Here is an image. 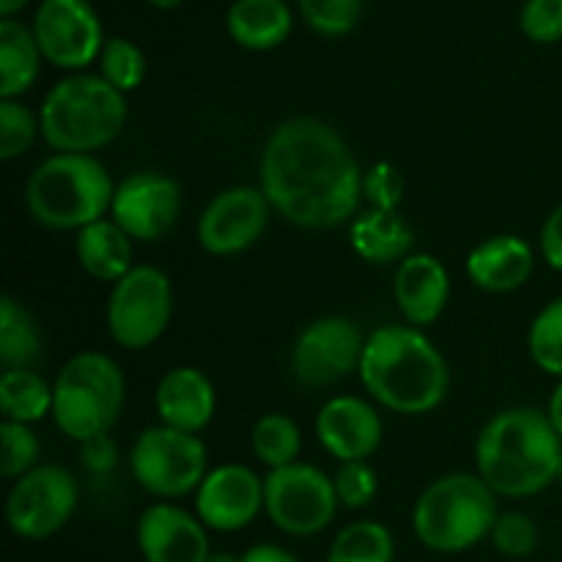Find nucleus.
Returning a JSON list of instances; mask_svg holds the SVG:
<instances>
[{
    "mask_svg": "<svg viewBox=\"0 0 562 562\" xmlns=\"http://www.w3.org/2000/svg\"><path fill=\"white\" fill-rule=\"evenodd\" d=\"M338 494L327 472L313 464H289L263 477V510L280 532L311 538L327 530L338 514Z\"/></svg>",
    "mask_w": 562,
    "mask_h": 562,
    "instance_id": "9d476101",
    "label": "nucleus"
},
{
    "mask_svg": "<svg viewBox=\"0 0 562 562\" xmlns=\"http://www.w3.org/2000/svg\"><path fill=\"white\" fill-rule=\"evenodd\" d=\"M541 252L543 261L562 274V203L543 220L541 225Z\"/></svg>",
    "mask_w": 562,
    "mask_h": 562,
    "instance_id": "ea45409f",
    "label": "nucleus"
},
{
    "mask_svg": "<svg viewBox=\"0 0 562 562\" xmlns=\"http://www.w3.org/2000/svg\"><path fill=\"white\" fill-rule=\"evenodd\" d=\"M316 437L322 448L340 464L366 461L379 450L384 423L373 404L357 395H335L318 409Z\"/></svg>",
    "mask_w": 562,
    "mask_h": 562,
    "instance_id": "a211bd4d",
    "label": "nucleus"
},
{
    "mask_svg": "<svg viewBox=\"0 0 562 562\" xmlns=\"http://www.w3.org/2000/svg\"><path fill=\"white\" fill-rule=\"evenodd\" d=\"M536 252L521 236L499 234L472 247L467 256V278L488 294H510L530 280Z\"/></svg>",
    "mask_w": 562,
    "mask_h": 562,
    "instance_id": "412c9836",
    "label": "nucleus"
},
{
    "mask_svg": "<svg viewBox=\"0 0 562 562\" xmlns=\"http://www.w3.org/2000/svg\"><path fill=\"white\" fill-rule=\"evenodd\" d=\"M80 503L75 475L60 464H38L16 477L5 497V525L22 541H44L64 530Z\"/></svg>",
    "mask_w": 562,
    "mask_h": 562,
    "instance_id": "9b49d317",
    "label": "nucleus"
},
{
    "mask_svg": "<svg viewBox=\"0 0 562 562\" xmlns=\"http://www.w3.org/2000/svg\"><path fill=\"white\" fill-rule=\"evenodd\" d=\"M38 453H42V445L31 426L3 420L0 426V475L5 481H16L33 467H38Z\"/></svg>",
    "mask_w": 562,
    "mask_h": 562,
    "instance_id": "72a5a7b5",
    "label": "nucleus"
},
{
    "mask_svg": "<svg viewBox=\"0 0 562 562\" xmlns=\"http://www.w3.org/2000/svg\"><path fill=\"white\" fill-rule=\"evenodd\" d=\"M137 549L146 562H206V525L190 510L170 503H154L137 519Z\"/></svg>",
    "mask_w": 562,
    "mask_h": 562,
    "instance_id": "f3484780",
    "label": "nucleus"
},
{
    "mask_svg": "<svg viewBox=\"0 0 562 562\" xmlns=\"http://www.w3.org/2000/svg\"><path fill=\"white\" fill-rule=\"evenodd\" d=\"M497 494L481 475L453 472L423 488L412 510L417 541L439 554H459L492 536L497 521Z\"/></svg>",
    "mask_w": 562,
    "mask_h": 562,
    "instance_id": "423d86ee",
    "label": "nucleus"
},
{
    "mask_svg": "<svg viewBox=\"0 0 562 562\" xmlns=\"http://www.w3.org/2000/svg\"><path fill=\"white\" fill-rule=\"evenodd\" d=\"M269 214L272 206L261 187H228L203 209L198 220V241L209 256H239L261 239Z\"/></svg>",
    "mask_w": 562,
    "mask_h": 562,
    "instance_id": "4468645a",
    "label": "nucleus"
},
{
    "mask_svg": "<svg viewBox=\"0 0 562 562\" xmlns=\"http://www.w3.org/2000/svg\"><path fill=\"white\" fill-rule=\"evenodd\" d=\"M404 173L393 162H376L362 170V198L371 203V209L398 212L401 201H404Z\"/></svg>",
    "mask_w": 562,
    "mask_h": 562,
    "instance_id": "e433bc0d",
    "label": "nucleus"
},
{
    "mask_svg": "<svg viewBox=\"0 0 562 562\" xmlns=\"http://www.w3.org/2000/svg\"><path fill=\"white\" fill-rule=\"evenodd\" d=\"M27 3H31V0H0V16H3V20H14Z\"/></svg>",
    "mask_w": 562,
    "mask_h": 562,
    "instance_id": "37998d69",
    "label": "nucleus"
},
{
    "mask_svg": "<svg viewBox=\"0 0 562 562\" xmlns=\"http://www.w3.org/2000/svg\"><path fill=\"white\" fill-rule=\"evenodd\" d=\"M44 357L36 318L14 296L0 300V362L3 371H36Z\"/></svg>",
    "mask_w": 562,
    "mask_h": 562,
    "instance_id": "a878e982",
    "label": "nucleus"
},
{
    "mask_svg": "<svg viewBox=\"0 0 562 562\" xmlns=\"http://www.w3.org/2000/svg\"><path fill=\"white\" fill-rule=\"evenodd\" d=\"M80 459L88 472H93V475H104V472L115 470V464H119V448H115V442L108 434V437H97L91 439V442H82Z\"/></svg>",
    "mask_w": 562,
    "mask_h": 562,
    "instance_id": "58836bf2",
    "label": "nucleus"
},
{
    "mask_svg": "<svg viewBox=\"0 0 562 562\" xmlns=\"http://www.w3.org/2000/svg\"><path fill=\"white\" fill-rule=\"evenodd\" d=\"M351 247L357 256L368 263H393L412 256V234L409 223L398 212H382V209H368L366 214L351 223L349 231Z\"/></svg>",
    "mask_w": 562,
    "mask_h": 562,
    "instance_id": "b1692460",
    "label": "nucleus"
},
{
    "mask_svg": "<svg viewBox=\"0 0 562 562\" xmlns=\"http://www.w3.org/2000/svg\"><path fill=\"white\" fill-rule=\"evenodd\" d=\"M263 510V481L241 464L209 472L195 492V516L214 532H239Z\"/></svg>",
    "mask_w": 562,
    "mask_h": 562,
    "instance_id": "dca6fc26",
    "label": "nucleus"
},
{
    "mask_svg": "<svg viewBox=\"0 0 562 562\" xmlns=\"http://www.w3.org/2000/svg\"><path fill=\"white\" fill-rule=\"evenodd\" d=\"M124 373L113 357L77 351L53 382V420L77 445L108 437L124 409Z\"/></svg>",
    "mask_w": 562,
    "mask_h": 562,
    "instance_id": "0eeeda50",
    "label": "nucleus"
},
{
    "mask_svg": "<svg viewBox=\"0 0 562 562\" xmlns=\"http://www.w3.org/2000/svg\"><path fill=\"white\" fill-rule=\"evenodd\" d=\"M42 137L55 154H91L110 146L126 124V93L102 75L64 77L38 108Z\"/></svg>",
    "mask_w": 562,
    "mask_h": 562,
    "instance_id": "20e7f679",
    "label": "nucleus"
},
{
    "mask_svg": "<svg viewBox=\"0 0 562 562\" xmlns=\"http://www.w3.org/2000/svg\"><path fill=\"white\" fill-rule=\"evenodd\" d=\"M209 464L206 445L198 434L151 426L135 439L130 453L132 477L143 492L159 499H179L198 492Z\"/></svg>",
    "mask_w": 562,
    "mask_h": 562,
    "instance_id": "6e6552de",
    "label": "nucleus"
},
{
    "mask_svg": "<svg viewBox=\"0 0 562 562\" xmlns=\"http://www.w3.org/2000/svg\"><path fill=\"white\" fill-rule=\"evenodd\" d=\"M519 27L536 44L562 42V0H525Z\"/></svg>",
    "mask_w": 562,
    "mask_h": 562,
    "instance_id": "4c0bfd02",
    "label": "nucleus"
},
{
    "mask_svg": "<svg viewBox=\"0 0 562 562\" xmlns=\"http://www.w3.org/2000/svg\"><path fill=\"white\" fill-rule=\"evenodd\" d=\"M272 212L305 231L344 225L362 201V168L338 130L296 115L267 137L258 162Z\"/></svg>",
    "mask_w": 562,
    "mask_h": 562,
    "instance_id": "f257e3e1",
    "label": "nucleus"
},
{
    "mask_svg": "<svg viewBox=\"0 0 562 562\" xmlns=\"http://www.w3.org/2000/svg\"><path fill=\"white\" fill-rule=\"evenodd\" d=\"M115 184L91 154H53L31 173L27 214L49 231H82L108 217Z\"/></svg>",
    "mask_w": 562,
    "mask_h": 562,
    "instance_id": "39448f33",
    "label": "nucleus"
},
{
    "mask_svg": "<svg viewBox=\"0 0 562 562\" xmlns=\"http://www.w3.org/2000/svg\"><path fill=\"white\" fill-rule=\"evenodd\" d=\"M558 483H562V453H560V464H558Z\"/></svg>",
    "mask_w": 562,
    "mask_h": 562,
    "instance_id": "49530a36",
    "label": "nucleus"
},
{
    "mask_svg": "<svg viewBox=\"0 0 562 562\" xmlns=\"http://www.w3.org/2000/svg\"><path fill=\"white\" fill-rule=\"evenodd\" d=\"M362 338L360 327L346 316H324L307 324L291 346L289 368L300 387L322 390L344 382L360 371Z\"/></svg>",
    "mask_w": 562,
    "mask_h": 562,
    "instance_id": "f8f14e48",
    "label": "nucleus"
},
{
    "mask_svg": "<svg viewBox=\"0 0 562 562\" xmlns=\"http://www.w3.org/2000/svg\"><path fill=\"white\" fill-rule=\"evenodd\" d=\"M75 256L82 272L91 274L93 280H102V283H119L124 274L135 269L132 236L121 231L110 217L77 231Z\"/></svg>",
    "mask_w": 562,
    "mask_h": 562,
    "instance_id": "4be33fe9",
    "label": "nucleus"
},
{
    "mask_svg": "<svg viewBox=\"0 0 562 562\" xmlns=\"http://www.w3.org/2000/svg\"><path fill=\"white\" fill-rule=\"evenodd\" d=\"M530 357L543 373L562 379V296L549 302L530 324Z\"/></svg>",
    "mask_w": 562,
    "mask_h": 562,
    "instance_id": "7c9ffc66",
    "label": "nucleus"
},
{
    "mask_svg": "<svg viewBox=\"0 0 562 562\" xmlns=\"http://www.w3.org/2000/svg\"><path fill=\"white\" fill-rule=\"evenodd\" d=\"M225 27L239 47L267 53L291 36L294 16L285 0H234L225 14Z\"/></svg>",
    "mask_w": 562,
    "mask_h": 562,
    "instance_id": "5701e85b",
    "label": "nucleus"
},
{
    "mask_svg": "<svg viewBox=\"0 0 562 562\" xmlns=\"http://www.w3.org/2000/svg\"><path fill=\"white\" fill-rule=\"evenodd\" d=\"M250 445L256 459L269 470H283V467L296 464L302 450V431L289 415H263L261 420L252 426Z\"/></svg>",
    "mask_w": 562,
    "mask_h": 562,
    "instance_id": "cd10ccee",
    "label": "nucleus"
},
{
    "mask_svg": "<svg viewBox=\"0 0 562 562\" xmlns=\"http://www.w3.org/2000/svg\"><path fill=\"white\" fill-rule=\"evenodd\" d=\"M38 135H42V124L31 108L16 99H0V159L3 162L22 157Z\"/></svg>",
    "mask_w": 562,
    "mask_h": 562,
    "instance_id": "473e14b6",
    "label": "nucleus"
},
{
    "mask_svg": "<svg viewBox=\"0 0 562 562\" xmlns=\"http://www.w3.org/2000/svg\"><path fill=\"white\" fill-rule=\"evenodd\" d=\"M154 409L162 426L187 434L203 431L217 412V393H214L212 379L190 366L170 368L157 384Z\"/></svg>",
    "mask_w": 562,
    "mask_h": 562,
    "instance_id": "aec40b11",
    "label": "nucleus"
},
{
    "mask_svg": "<svg viewBox=\"0 0 562 562\" xmlns=\"http://www.w3.org/2000/svg\"><path fill=\"white\" fill-rule=\"evenodd\" d=\"M547 415H549V420H552L554 431H558V434H560V439H562V379H560L558 387H554L552 398H549V409H547Z\"/></svg>",
    "mask_w": 562,
    "mask_h": 562,
    "instance_id": "79ce46f5",
    "label": "nucleus"
},
{
    "mask_svg": "<svg viewBox=\"0 0 562 562\" xmlns=\"http://www.w3.org/2000/svg\"><path fill=\"white\" fill-rule=\"evenodd\" d=\"M36 36L20 20H0V99H20L31 91L42 71Z\"/></svg>",
    "mask_w": 562,
    "mask_h": 562,
    "instance_id": "393cba45",
    "label": "nucleus"
},
{
    "mask_svg": "<svg viewBox=\"0 0 562 562\" xmlns=\"http://www.w3.org/2000/svg\"><path fill=\"white\" fill-rule=\"evenodd\" d=\"M181 214V187L157 170H140L115 184L110 220L132 241H157L176 228Z\"/></svg>",
    "mask_w": 562,
    "mask_h": 562,
    "instance_id": "2eb2a0df",
    "label": "nucleus"
},
{
    "mask_svg": "<svg viewBox=\"0 0 562 562\" xmlns=\"http://www.w3.org/2000/svg\"><path fill=\"white\" fill-rule=\"evenodd\" d=\"M492 543L505 558H527L538 549V527L521 510H505L497 516L492 527Z\"/></svg>",
    "mask_w": 562,
    "mask_h": 562,
    "instance_id": "f704fd0d",
    "label": "nucleus"
},
{
    "mask_svg": "<svg viewBox=\"0 0 562 562\" xmlns=\"http://www.w3.org/2000/svg\"><path fill=\"white\" fill-rule=\"evenodd\" d=\"M366 0H296L313 33L324 38L349 36L357 27Z\"/></svg>",
    "mask_w": 562,
    "mask_h": 562,
    "instance_id": "2f4dec72",
    "label": "nucleus"
},
{
    "mask_svg": "<svg viewBox=\"0 0 562 562\" xmlns=\"http://www.w3.org/2000/svg\"><path fill=\"white\" fill-rule=\"evenodd\" d=\"M327 562H395L393 532L379 521H355L335 536Z\"/></svg>",
    "mask_w": 562,
    "mask_h": 562,
    "instance_id": "c85d7f7f",
    "label": "nucleus"
},
{
    "mask_svg": "<svg viewBox=\"0 0 562 562\" xmlns=\"http://www.w3.org/2000/svg\"><path fill=\"white\" fill-rule=\"evenodd\" d=\"M99 75L121 93L135 91L146 80V55L132 38H108L99 55Z\"/></svg>",
    "mask_w": 562,
    "mask_h": 562,
    "instance_id": "c756f323",
    "label": "nucleus"
},
{
    "mask_svg": "<svg viewBox=\"0 0 562 562\" xmlns=\"http://www.w3.org/2000/svg\"><path fill=\"white\" fill-rule=\"evenodd\" d=\"M395 305L409 327H428L445 313L450 300V274L431 252H412L395 269Z\"/></svg>",
    "mask_w": 562,
    "mask_h": 562,
    "instance_id": "6ab92c4d",
    "label": "nucleus"
},
{
    "mask_svg": "<svg viewBox=\"0 0 562 562\" xmlns=\"http://www.w3.org/2000/svg\"><path fill=\"white\" fill-rule=\"evenodd\" d=\"M148 3H151L154 9H159V11H173V9H179L184 0H148Z\"/></svg>",
    "mask_w": 562,
    "mask_h": 562,
    "instance_id": "c03bdc74",
    "label": "nucleus"
},
{
    "mask_svg": "<svg viewBox=\"0 0 562 562\" xmlns=\"http://www.w3.org/2000/svg\"><path fill=\"white\" fill-rule=\"evenodd\" d=\"M338 503L351 510L368 508L379 494V477L368 461H346L333 475Z\"/></svg>",
    "mask_w": 562,
    "mask_h": 562,
    "instance_id": "c9c22d12",
    "label": "nucleus"
},
{
    "mask_svg": "<svg viewBox=\"0 0 562 562\" xmlns=\"http://www.w3.org/2000/svg\"><path fill=\"white\" fill-rule=\"evenodd\" d=\"M31 31L44 60L66 71H82L99 60L108 42L91 0H42Z\"/></svg>",
    "mask_w": 562,
    "mask_h": 562,
    "instance_id": "ddd939ff",
    "label": "nucleus"
},
{
    "mask_svg": "<svg viewBox=\"0 0 562 562\" xmlns=\"http://www.w3.org/2000/svg\"><path fill=\"white\" fill-rule=\"evenodd\" d=\"M173 318V285L162 269L135 263L130 274L113 283L108 296V333L121 349L140 351L157 344Z\"/></svg>",
    "mask_w": 562,
    "mask_h": 562,
    "instance_id": "1a4fd4ad",
    "label": "nucleus"
},
{
    "mask_svg": "<svg viewBox=\"0 0 562 562\" xmlns=\"http://www.w3.org/2000/svg\"><path fill=\"white\" fill-rule=\"evenodd\" d=\"M562 439L547 412L536 406L503 409L475 442L477 475L497 497L525 499L558 483Z\"/></svg>",
    "mask_w": 562,
    "mask_h": 562,
    "instance_id": "7ed1b4c3",
    "label": "nucleus"
},
{
    "mask_svg": "<svg viewBox=\"0 0 562 562\" xmlns=\"http://www.w3.org/2000/svg\"><path fill=\"white\" fill-rule=\"evenodd\" d=\"M241 562H300L289 549L278 547V543H256L241 554Z\"/></svg>",
    "mask_w": 562,
    "mask_h": 562,
    "instance_id": "a19ab883",
    "label": "nucleus"
},
{
    "mask_svg": "<svg viewBox=\"0 0 562 562\" xmlns=\"http://www.w3.org/2000/svg\"><path fill=\"white\" fill-rule=\"evenodd\" d=\"M357 373L371 398L395 415H428L450 390L442 351L417 327L401 324H387L368 335Z\"/></svg>",
    "mask_w": 562,
    "mask_h": 562,
    "instance_id": "f03ea898",
    "label": "nucleus"
},
{
    "mask_svg": "<svg viewBox=\"0 0 562 562\" xmlns=\"http://www.w3.org/2000/svg\"><path fill=\"white\" fill-rule=\"evenodd\" d=\"M206 562H241V558H236V554L231 552H212Z\"/></svg>",
    "mask_w": 562,
    "mask_h": 562,
    "instance_id": "a18cd8bd",
    "label": "nucleus"
},
{
    "mask_svg": "<svg viewBox=\"0 0 562 562\" xmlns=\"http://www.w3.org/2000/svg\"><path fill=\"white\" fill-rule=\"evenodd\" d=\"M3 420L31 426L53 415V384L38 371H3L0 379Z\"/></svg>",
    "mask_w": 562,
    "mask_h": 562,
    "instance_id": "bb28decb",
    "label": "nucleus"
}]
</instances>
